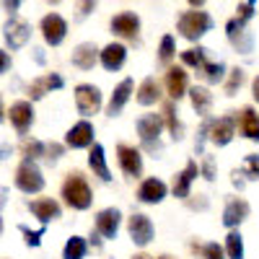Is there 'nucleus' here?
Wrapping results in <instances>:
<instances>
[{
  "mask_svg": "<svg viewBox=\"0 0 259 259\" xmlns=\"http://www.w3.org/2000/svg\"><path fill=\"white\" fill-rule=\"evenodd\" d=\"M62 197L73 210H89L91 202H94V194H91V187L85 182L83 174L78 171H70L62 182Z\"/></svg>",
  "mask_w": 259,
  "mask_h": 259,
  "instance_id": "1",
  "label": "nucleus"
},
{
  "mask_svg": "<svg viewBox=\"0 0 259 259\" xmlns=\"http://www.w3.org/2000/svg\"><path fill=\"white\" fill-rule=\"evenodd\" d=\"M210 26H212V18L205 11H187L179 16V31L189 41H197L200 36H205Z\"/></svg>",
  "mask_w": 259,
  "mask_h": 259,
  "instance_id": "2",
  "label": "nucleus"
},
{
  "mask_svg": "<svg viewBox=\"0 0 259 259\" xmlns=\"http://www.w3.org/2000/svg\"><path fill=\"white\" fill-rule=\"evenodd\" d=\"M161 130H163V114H145V117L138 119V135H140L145 150H150V153H156L161 148L158 145Z\"/></svg>",
  "mask_w": 259,
  "mask_h": 259,
  "instance_id": "3",
  "label": "nucleus"
},
{
  "mask_svg": "<svg viewBox=\"0 0 259 259\" xmlns=\"http://www.w3.org/2000/svg\"><path fill=\"white\" fill-rule=\"evenodd\" d=\"M16 187L26 194H34V192H41L45 189V177L34 161H24L18 168H16Z\"/></svg>",
  "mask_w": 259,
  "mask_h": 259,
  "instance_id": "4",
  "label": "nucleus"
},
{
  "mask_svg": "<svg viewBox=\"0 0 259 259\" xmlns=\"http://www.w3.org/2000/svg\"><path fill=\"white\" fill-rule=\"evenodd\" d=\"M75 106L83 117H91L101 109V91L91 83H80L75 89Z\"/></svg>",
  "mask_w": 259,
  "mask_h": 259,
  "instance_id": "5",
  "label": "nucleus"
},
{
  "mask_svg": "<svg viewBox=\"0 0 259 259\" xmlns=\"http://www.w3.org/2000/svg\"><path fill=\"white\" fill-rule=\"evenodd\" d=\"M3 36H6V41L11 45V50H21L29 41V36H31V26L26 24L24 18H16V16H11L8 21H6V26H3Z\"/></svg>",
  "mask_w": 259,
  "mask_h": 259,
  "instance_id": "6",
  "label": "nucleus"
},
{
  "mask_svg": "<svg viewBox=\"0 0 259 259\" xmlns=\"http://www.w3.org/2000/svg\"><path fill=\"white\" fill-rule=\"evenodd\" d=\"M65 34H68V24H65V18L60 13H47L41 18V36H45L47 45H52V47L62 45Z\"/></svg>",
  "mask_w": 259,
  "mask_h": 259,
  "instance_id": "7",
  "label": "nucleus"
},
{
  "mask_svg": "<svg viewBox=\"0 0 259 259\" xmlns=\"http://www.w3.org/2000/svg\"><path fill=\"white\" fill-rule=\"evenodd\" d=\"M127 231H130V239L138 246H148L150 239H153V223H150V218L143 212H135L133 218L127 221Z\"/></svg>",
  "mask_w": 259,
  "mask_h": 259,
  "instance_id": "8",
  "label": "nucleus"
},
{
  "mask_svg": "<svg viewBox=\"0 0 259 259\" xmlns=\"http://www.w3.org/2000/svg\"><path fill=\"white\" fill-rule=\"evenodd\" d=\"M94 124L91 122H78V124H73L70 130H68V135H65V145L68 148H91L94 145Z\"/></svg>",
  "mask_w": 259,
  "mask_h": 259,
  "instance_id": "9",
  "label": "nucleus"
},
{
  "mask_svg": "<svg viewBox=\"0 0 259 259\" xmlns=\"http://www.w3.org/2000/svg\"><path fill=\"white\" fill-rule=\"evenodd\" d=\"M117 158H119V166L127 177H140L143 174V156L140 150L133 148V145H119L117 148Z\"/></svg>",
  "mask_w": 259,
  "mask_h": 259,
  "instance_id": "10",
  "label": "nucleus"
},
{
  "mask_svg": "<svg viewBox=\"0 0 259 259\" xmlns=\"http://www.w3.org/2000/svg\"><path fill=\"white\" fill-rule=\"evenodd\" d=\"M119 223H122V212L117 207H106L96 215V233L104 236V239H114L119 231Z\"/></svg>",
  "mask_w": 259,
  "mask_h": 259,
  "instance_id": "11",
  "label": "nucleus"
},
{
  "mask_svg": "<svg viewBox=\"0 0 259 259\" xmlns=\"http://www.w3.org/2000/svg\"><path fill=\"white\" fill-rule=\"evenodd\" d=\"M236 135V119L233 117H221L210 122V140L215 145H228Z\"/></svg>",
  "mask_w": 259,
  "mask_h": 259,
  "instance_id": "12",
  "label": "nucleus"
},
{
  "mask_svg": "<svg viewBox=\"0 0 259 259\" xmlns=\"http://www.w3.org/2000/svg\"><path fill=\"white\" fill-rule=\"evenodd\" d=\"M166 192H168V187H166L161 179L150 177V179H145V182L140 184L138 200H140V202H148V205H156V202H161V200L166 197Z\"/></svg>",
  "mask_w": 259,
  "mask_h": 259,
  "instance_id": "13",
  "label": "nucleus"
},
{
  "mask_svg": "<svg viewBox=\"0 0 259 259\" xmlns=\"http://www.w3.org/2000/svg\"><path fill=\"white\" fill-rule=\"evenodd\" d=\"M112 31L122 39H135L140 31V18L135 13H119L112 18Z\"/></svg>",
  "mask_w": 259,
  "mask_h": 259,
  "instance_id": "14",
  "label": "nucleus"
},
{
  "mask_svg": "<svg viewBox=\"0 0 259 259\" xmlns=\"http://www.w3.org/2000/svg\"><path fill=\"white\" fill-rule=\"evenodd\" d=\"M246 218H249V202L241 200V197L228 200V205H226V210H223V223H226L228 228H236V226H241Z\"/></svg>",
  "mask_w": 259,
  "mask_h": 259,
  "instance_id": "15",
  "label": "nucleus"
},
{
  "mask_svg": "<svg viewBox=\"0 0 259 259\" xmlns=\"http://www.w3.org/2000/svg\"><path fill=\"white\" fill-rule=\"evenodd\" d=\"M226 31H228V39H231V45L239 50V52H251V47H254V41H251V34L249 31H244V24L241 21H228L226 24Z\"/></svg>",
  "mask_w": 259,
  "mask_h": 259,
  "instance_id": "16",
  "label": "nucleus"
},
{
  "mask_svg": "<svg viewBox=\"0 0 259 259\" xmlns=\"http://www.w3.org/2000/svg\"><path fill=\"white\" fill-rule=\"evenodd\" d=\"M8 114H11V122L16 127V133H21V135H24L26 130L31 127V122H34V109H31L29 101H16Z\"/></svg>",
  "mask_w": 259,
  "mask_h": 259,
  "instance_id": "17",
  "label": "nucleus"
},
{
  "mask_svg": "<svg viewBox=\"0 0 259 259\" xmlns=\"http://www.w3.org/2000/svg\"><path fill=\"white\" fill-rule=\"evenodd\" d=\"M99 57H101V65L109 73H114V70H119L122 65H124V60H127V50H124V45H117V41H112V45H106L101 52H99Z\"/></svg>",
  "mask_w": 259,
  "mask_h": 259,
  "instance_id": "18",
  "label": "nucleus"
},
{
  "mask_svg": "<svg viewBox=\"0 0 259 259\" xmlns=\"http://www.w3.org/2000/svg\"><path fill=\"white\" fill-rule=\"evenodd\" d=\"M200 177V166L194 163V161H189L187 166H184V171L177 177V182H174V197H179V200H187L189 197V189H192V182Z\"/></svg>",
  "mask_w": 259,
  "mask_h": 259,
  "instance_id": "19",
  "label": "nucleus"
},
{
  "mask_svg": "<svg viewBox=\"0 0 259 259\" xmlns=\"http://www.w3.org/2000/svg\"><path fill=\"white\" fill-rule=\"evenodd\" d=\"M29 210L36 215L41 223H50L55 218H60V202L52 200V197H41V200H34L29 202Z\"/></svg>",
  "mask_w": 259,
  "mask_h": 259,
  "instance_id": "20",
  "label": "nucleus"
},
{
  "mask_svg": "<svg viewBox=\"0 0 259 259\" xmlns=\"http://www.w3.org/2000/svg\"><path fill=\"white\" fill-rule=\"evenodd\" d=\"M130 96H133V80L124 78L117 89H114V94H112V99H109V106H106L109 117H117V114L124 109V104L130 101Z\"/></svg>",
  "mask_w": 259,
  "mask_h": 259,
  "instance_id": "21",
  "label": "nucleus"
},
{
  "mask_svg": "<svg viewBox=\"0 0 259 259\" xmlns=\"http://www.w3.org/2000/svg\"><path fill=\"white\" fill-rule=\"evenodd\" d=\"M166 91H168V96L174 101H179L187 94V73L182 68H168V73H166Z\"/></svg>",
  "mask_w": 259,
  "mask_h": 259,
  "instance_id": "22",
  "label": "nucleus"
},
{
  "mask_svg": "<svg viewBox=\"0 0 259 259\" xmlns=\"http://www.w3.org/2000/svg\"><path fill=\"white\" fill-rule=\"evenodd\" d=\"M239 130L241 135L249 140H259V114L251 109V106H244L239 112Z\"/></svg>",
  "mask_w": 259,
  "mask_h": 259,
  "instance_id": "23",
  "label": "nucleus"
},
{
  "mask_svg": "<svg viewBox=\"0 0 259 259\" xmlns=\"http://www.w3.org/2000/svg\"><path fill=\"white\" fill-rule=\"evenodd\" d=\"M89 166L91 171L101 179V182H112V174H109V166H106V156H104V148L99 143L91 145V153H89Z\"/></svg>",
  "mask_w": 259,
  "mask_h": 259,
  "instance_id": "24",
  "label": "nucleus"
},
{
  "mask_svg": "<svg viewBox=\"0 0 259 259\" xmlns=\"http://www.w3.org/2000/svg\"><path fill=\"white\" fill-rule=\"evenodd\" d=\"M96 47L94 45H78L75 50H73V65L75 68H80V70H91L94 65H96Z\"/></svg>",
  "mask_w": 259,
  "mask_h": 259,
  "instance_id": "25",
  "label": "nucleus"
},
{
  "mask_svg": "<svg viewBox=\"0 0 259 259\" xmlns=\"http://www.w3.org/2000/svg\"><path fill=\"white\" fill-rule=\"evenodd\" d=\"M189 99H192V106L197 109V114L207 117L210 114V106H212V94L205 89V85H194L189 91Z\"/></svg>",
  "mask_w": 259,
  "mask_h": 259,
  "instance_id": "26",
  "label": "nucleus"
},
{
  "mask_svg": "<svg viewBox=\"0 0 259 259\" xmlns=\"http://www.w3.org/2000/svg\"><path fill=\"white\" fill-rule=\"evenodd\" d=\"M158 99H161V89H158L156 78H145L140 83V89H138V104L150 106V104H156Z\"/></svg>",
  "mask_w": 259,
  "mask_h": 259,
  "instance_id": "27",
  "label": "nucleus"
},
{
  "mask_svg": "<svg viewBox=\"0 0 259 259\" xmlns=\"http://www.w3.org/2000/svg\"><path fill=\"white\" fill-rule=\"evenodd\" d=\"M163 122H166V127H168V133H171V138L174 140H182L184 138V127H182V122L177 119V109H174V101H166L163 104Z\"/></svg>",
  "mask_w": 259,
  "mask_h": 259,
  "instance_id": "28",
  "label": "nucleus"
},
{
  "mask_svg": "<svg viewBox=\"0 0 259 259\" xmlns=\"http://www.w3.org/2000/svg\"><path fill=\"white\" fill-rule=\"evenodd\" d=\"M226 254L228 259H244V239L239 231H231L226 236Z\"/></svg>",
  "mask_w": 259,
  "mask_h": 259,
  "instance_id": "29",
  "label": "nucleus"
},
{
  "mask_svg": "<svg viewBox=\"0 0 259 259\" xmlns=\"http://www.w3.org/2000/svg\"><path fill=\"white\" fill-rule=\"evenodd\" d=\"M85 251H89V244H85L80 236H73V239H68V244H65L62 256H65V259H83Z\"/></svg>",
  "mask_w": 259,
  "mask_h": 259,
  "instance_id": "30",
  "label": "nucleus"
},
{
  "mask_svg": "<svg viewBox=\"0 0 259 259\" xmlns=\"http://www.w3.org/2000/svg\"><path fill=\"white\" fill-rule=\"evenodd\" d=\"M200 70H202V75H205V80H207V83H221V80H223V75H226L221 62H207V60H205V65H202Z\"/></svg>",
  "mask_w": 259,
  "mask_h": 259,
  "instance_id": "31",
  "label": "nucleus"
},
{
  "mask_svg": "<svg viewBox=\"0 0 259 259\" xmlns=\"http://www.w3.org/2000/svg\"><path fill=\"white\" fill-rule=\"evenodd\" d=\"M182 62L189 65V68H202V65H205V50L192 47V50L182 52Z\"/></svg>",
  "mask_w": 259,
  "mask_h": 259,
  "instance_id": "32",
  "label": "nucleus"
},
{
  "mask_svg": "<svg viewBox=\"0 0 259 259\" xmlns=\"http://www.w3.org/2000/svg\"><path fill=\"white\" fill-rule=\"evenodd\" d=\"M241 177H246V179H259V156L256 153H251V156H246L244 158V171H241Z\"/></svg>",
  "mask_w": 259,
  "mask_h": 259,
  "instance_id": "33",
  "label": "nucleus"
},
{
  "mask_svg": "<svg viewBox=\"0 0 259 259\" xmlns=\"http://www.w3.org/2000/svg\"><path fill=\"white\" fill-rule=\"evenodd\" d=\"M244 78H246V75H244V70H241V68H233V70H231V75H228V83H226V94H228V96H233L236 91L241 89Z\"/></svg>",
  "mask_w": 259,
  "mask_h": 259,
  "instance_id": "34",
  "label": "nucleus"
},
{
  "mask_svg": "<svg viewBox=\"0 0 259 259\" xmlns=\"http://www.w3.org/2000/svg\"><path fill=\"white\" fill-rule=\"evenodd\" d=\"M45 153H47V145H45V143H39V140L24 143V156H26V161H34V158L45 156Z\"/></svg>",
  "mask_w": 259,
  "mask_h": 259,
  "instance_id": "35",
  "label": "nucleus"
},
{
  "mask_svg": "<svg viewBox=\"0 0 259 259\" xmlns=\"http://www.w3.org/2000/svg\"><path fill=\"white\" fill-rule=\"evenodd\" d=\"M171 57H174V36H163L161 50H158V60L166 65V62H171Z\"/></svg>",
  "mask_w": 259,
  "mask_h": 259,
  "instance_id": "36",
  "label": "nucleus"
},
{
  "mask_svg": "<svg viewBox=\"0 0 259 259\" xmlns=\"http://www.w3.org/2000/svg\"><path fill=\"white\" fill-rule=\"evenodd\" d=\"M200 254L205 256V259H226V251L215 244V241H210V244H205V246H200Z\"/></svg>",
  "mask_w": 259,
  "mask_h": 259,
  "instance_id": "37",
  "label": "nucleus"
},
{
  "mask_svg": "<svg viewBox=\"0 0 259 259\" xmlns=\"http://www.w3.org/2000/svg\"><path fill=\"white\" fill-rule=\"evenodd\" d=\"M50 89H47V83H45V78H36L31 85H29V94H31V99H41Z\"/></svg>",
  "mask_w": 259,
  "mask_h": 259,
  "instance_id": "38",
  "label": "nucleus"
},
{
  "mask_svg": "<svg viewBox=\"0 0 259 259\" xmlns=\"http://www.w3.org/2000/svg\"><path fill=\"white\" fill-rule=\"evenodd\" d=\"M21 233L26 236V244H29V246H39V241H41V233H45V231H41V228H39V231H29L26 226H21Z\"/></svg>",
  "mask_w": 259,
  "mask_h": 259,
  "instance_id": "39",
  "label": "nucleus"
},
{
  "mask_svg": "<svg viewBox=\"0 0 259 259\" xmlns=\"http://www.w3.org/2000/svg\"><path fill=\"white\" fill-rule=\"evenodd\" d=\"M45 83H47V89H50V91H52V89L57 91V89H62V85H65V80H62L57 73H52V75H45Z\"/></svg>",
  "mask_w": 259,
  "mask_h": 259,
  "instance_id": "40",
  "label": "nucleus"
},
{
  "mask_svg": "<svg viewBox=\"0 0 259 259\" xmlns=\"http://www.w3.org/2000/svg\"><path fill=\"white\" fill-rule=\"evenodd\" d=\"M94 6H96V0H78V13H80V18H85L91 11H94Z\"/></svg>",
  "mask_w": 259,
  "mask_h": 259,
  "instance_id": "41",
  "label": "nucleus"
},
{
  "mask_svg": "<svg viewBox=\"0 0 259 259\" xmlns=\"http://www.w3.org/2000/svg\"><path fill=\"white\" fill-rule=\"evenodd\" d=\"M236 11H239V16H236V21H241V24H246V21L254 16V11H251V6L246 3V6H239V8H236Z\"/></svg>",
  "mask_w": 259,
  "mask_h": 259,
  "instance_id": "42",
  "label": "nucleus"
},
{
  "mask_svg": "<svg viewBox=\"0 0 259 259\" xmlns=\"http://www.w3.org/2000/svg\"><path fill=\"white\" fill-rule=\"evenodd\" d=\"M202 177H205L207 182H212V179H215V166H212V158H205V163H202Z\"/></svg>",
  "mask_w": 259,
  "mask_h": 259,
  "instance_id": "43",
  "label": "nucleus"
},
{
  "mask_svg": "<svg viewBox=\"0 0 259 259\" xmlns=\"http://www.w3.org/2000/svg\"><path fill=\"white\" fill-rule=\"evenodd\" d=\"M50 161H57L60 156H62V145H57V143H52V145H47V153H45Z\"/></svg>",
  "mask_w": 259,
  "mask_h": 259,
  "instance_id": "44",
  "label": "nucleus"
},
{
  "mask_svg": "<svg viewBox=\"0 0 259 259\" xmlns=\"http://www.w3.org/2000/svg\"><path fill=\"white\" fill-rule=\"evenodd\" d=\"M8 68H11V57H8L3 50H0V73H6Z\"/></svg>",
  "mask_w": 259,
  "mask_h": 259,
  "instance_id": "45",
  "label": "nucleus"
},
{
  "mask_svg": "<svg viewBox=\"0 0 259 259\" xmlns=\"http://www.w3.org/2000/svg\"><path fill=\"white\" fill-rule=\"evenodd\" d=\"M3 3H6V8H8V11H18V6L24 3V0H3Z\"/></svg>",
  "mask_w": 259,
  "mask_h": 259,
  "instance_id": "46",
  "label": "nucleus"
},
{
  "mask_svg": "<svg viewBox=\"0 0 259 259\" xmlns=\"http://www.w3.org/2000/svg\"><path fill=\"white\" fill-rule=\"evenodd\" d=\"M251 91H254V101H259V75H256L254 83H251Z\"/></svg>",
  "mask_w": 259,
  "mask_h": 259,
  "instance_id": "47",
  "label": "nucleus"
},
{
  "mask_svg": "<svg viewBox=\"0 0 259 259\" xmlns=\"http://www.w3.org/2000/svg\"><path fill=\"white\" fill-rule=\"evenodd\" d=\"M91 244H94V249H101V239H99V233H91Z\"/></svg>",
  "mask_w": 259,
  "mask_h": 259,
  "instance_id": "48",
  "label": "nucleus"
},
{
  "mask_svg": "<svg viewBox=\"0 0 259 259\" xmlns=\"http://www.w3.org/2000/svg\"><path fill=\"white\" fill-rule=\"evenodd\" d=\"M202 3H205V0H189V6H197V8H200Z\"/></svg>",
  "mask_w": 259,
  "mask_h": 259,
  "instance_id": "49",
  "label": "nucleus"
},
{
  "mask_svg": "<svg viewBox=\"0 0 259 259\" xmlns=\"http://www.w3.org/2000/svg\"><path fill=\"white\" fill-rule=\"evenodd\" d=\"M133 259H153V256H148V254H135Z\"/></svg>",
  "mask_w": 259,
  "mask_h": 259,
  "instance_id": "50",
  "label": "nucleus"
},
{
  "mask_svg": "<svg viewBox=\"0 0 259 259\" xmlns=\"http://www.w3.org/2000/svg\"><path fill=\"white\" fill-rule=\"evenodd\" d=\"M3 197H6V192H0V205H3V202H6Z\"/></svg>",
  "mask_w": 259,
  "mask_h": 259,
  "instance_id": "51",
  "label": "nucleus"
},
{
  "mask_svg": "<svg viewBox=\"0 0 259 259\" xmlns=\"http://www.w3.org/2000/svg\"><path fill=\"white\" fill-rule=\"evenodd\" d=\"M0 233H3V221H0Z\"/></svg>",
  "mask_w": 259,
  "mask_h": 259,
  "instance_id": "52",
  "label": "nucleus"
},
{
  "mask_svg": "<svg viewBox=\"0 0 259 259\" xmlns=\"http://www.w3.org/2000/svg\"><path fill=\"white\" fill-rule=\"evenodd\" d=\"M0 122H3V109H0Z\"/></svg>",
  "mask_w": 259,
  "mask_h": 259,
  "instance_id": "53",
  "label": "nucleus"
},
{
  "mask_svg": "<svg viewBox=\"0 0 259 259\" xmlns=\"http://www.w3.org/2000/svg\"><path fill=\"white\" fill-rule=\"evenodd\" d=\"M47 3H60V0H47Z\"/></svg>",
  "mask_w": 259,
  "mask_h": 259,
  "instance_id": "54",
  "label": "nucleus"
},
{
  "mask_svg": "<svg viewBox=\"0 0 259 259\" xmlns=\"http://www.w3.org/2000/svg\"><path fill=\"white\" fill-rule=\"evenodd\" d=\"M161 259H171V256H161Z\"/></svg>",
  "mask_w": 259,
  "mask_h": 259,
  "instance_id": "55",
  "label": "nucleus"
},
{
  "mask_svg": "<svg viewBox=\"0 0 259 259\" xmlns=\"http://www.w3.org/2000/svg\"><path fill=\"white\" fill-rule=\"evenodd\" d=\"M251 3H254V0H249V6H251Z\"/></svg>",
  "mask_w": 259,
  "mask_h": 259,
  "instance_id": "56",
  "label": "nucleus"
}]
</instances>
